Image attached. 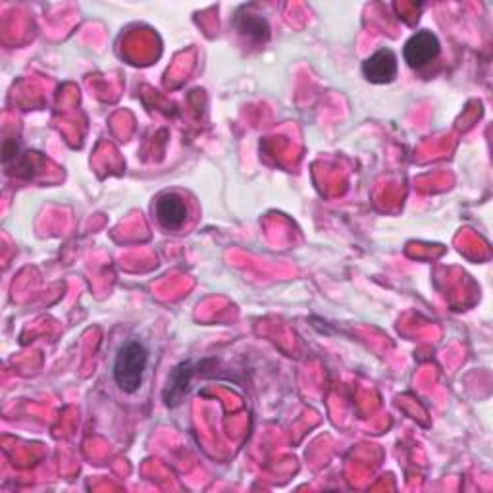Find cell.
<instances>
[{"instance_id":"6da1fadb","label":"cell","mask_w":493,"mask_h":493,"mask_svg":"<svg viewBox=\"0 0 493 493\" xmlns=\"http://www.w3.org/2000/svg\"><path fill=\"white\" fill-rule=\"evenodd\" d=\"M149 365V351L141 341H126L114 360V382L124 394H135Z\"/></svg>"},{"instance_id":"7a4b0ae2","label":"cell","mask_w":493,"mask_h":493,"mask_svg":"<svg viewBox=\"0 0 493 493\" xmlns=\"http://www.w3.org/2000/svg\"><path fill=\"white\" fill-rule=\"evenodd\" d=\"M440 51H442L440 39L424 29V32H416L407 42H405L403 58L411 68H423L436 60L440 56Z\"/></svg>"},{"instance_id":"3957f363","label":"cell","mask_w":493,"mask_h":493,"mask_svg":"<svg viewBox=\"0 0 493 493\" xmlns=\"http://www.w3.org/2000/svg\"><path fill=\"white\" fill-rule=\"evenodd\" d=\"M397 71H399L397 56L391 49L376 51L362 62V76L376 85L391 83L397 78Z\"/></svg>"},{"instance_id":"277c9868","label":"cell","mask_w":493,"mask_h":493,"mask_svg":"<svg viewBox=\"0 0 493 493\" xmlns=\"http://www.w3.org/2000/svg\"><path fill=\"white\" fill-rule=\"evenodd\" d=\"M187 214H190V210H187L185 200L176 193H166L158 197L154 205V216L158 224L168 231L181 229L187 222Z\"/></svg>"},{"instance_id":"5b68a950","label":"cell","mask_w":493,"mask_h":493,"mask_svg":"<svg viewBox=\"0 0 493 493\" xmlns=\"http://www.w3.org/2000/svg\"><path fill=\"white\" fill-rule=\"evenodd\" d=\"M236 27H237L239 33H243L246 39H251L253 42H265L270 35V27H268L266 20L260 18V16H251V14H246V16H239L236 20Z\"/></svg>"}]
</instances>
